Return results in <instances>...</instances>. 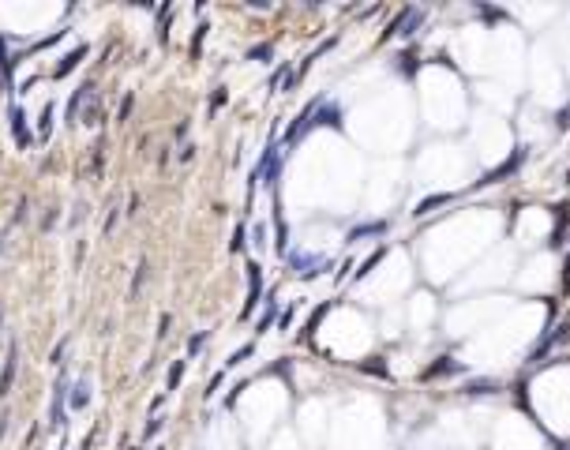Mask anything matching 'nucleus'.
Masks as SVG:
<instances>
[{"instance_id":"nucleus-1","label":"nucleus","mask_w":570,"mask_h":450,"mask_svg":"<svg viewBox=\"0 0 570 450\" xmlns=\"http://www.w3.org/2000/svg\"><path fill=\"white\" fill-rule=\"evenodd\" d=\"M98 105V87L94 83H87V87H79L75 94H72V101H68V124H75V121H83V116L90 113Z\"/></svg>"},{"instance_id":"nucleus-2","label":"nucleus","mask_w":570,"mask_h":450,"mask_svg":"<svg viewBox=\"0 0 570 450\" xmlns=\"http://www.w3.org/2000/svg\"><path fill=\"white\" fill-rule=\"evenodd\" d=\"M64 390H68V375H60L57 390H53V413H49V432L64 428Z\"/></svg>"},{"instance_id":"nucleus-3","label":"nucleus","mask_w":570,"mask_h":450,"mask_svg":"<svg viewBox=\"0 0 570 450\" xmlns=\"http://www.w3.org/2000/svg\"><path fill=\"white\" fill-rule=\"evenodd\" d=\"M16 364H19V346L11 341V346H8V356H4V372H0V394L11 390V379H16Z\"/></svg>"},{"instance_id":"nucleus-4","label":"nucleus","mask_w":570,"mask_h":450,"mask_svg":"<svg viewBox=\"0 0 570 450\" xmlns=\"http://www.w3.org/2000/svg\"><path fill=\"white\" fill-rule=\"evenodd\" d=\"M8 121H11V136L19 139V147H31V131H26V116H23V109H19V105H11Z\"/></svg>"},{"instance_id":"nucleus-5","label":"nucleus","mask_w":570,"mask_h":450,"mask_svg":"<svg viewBox=\"0 0 570 450\" xmlns=\"http://www.w3.org/2000/svg\"><path fill=\"white\" fill-rule=\"evenodd\" d=\"M251 293H248V308H244V315L251 312V308H256V300H259V289H263V274H259V267H256V263H251Z\"/></svg>"},{"instance_id":"nucleus-6","label":"nucleus","mask_w":570,"mask_h":450,"mask_svg":"<svg viewBox=\"0 0 570 450\" xmlns=\"http://www.w3.org/2000/svg\"><path fill=\"white\" fill-rule=\"evenodd\" d=\"M83 57H87V45H79L75 53H68V57H64V60H60V68H57V75H68V72H72V64H79V60H83Z\"/></svg>"},{"instance_id":"nucleus-7","label":"nucleus","mask_w":570,"mask_h":450,"mask_svg":"<svg viewBox=\"0 0 570 450\" xmlns=\"http://www.w3.org/2000/svg\"><path fill=\"white\" fill-rule=\"evenodd\" d=\"M87 402H90V387H87V379L75 387V394H72V409H87Z\"/></svg>"},{"instance_id":"nucleus-8","label":"nucleus","mask_w":570,"mask_h":450,"mask_svg":"<svg viewBox=\"0 0 570 450\" xmlns=\"http://www.w3.org/2000/svg\"><path fill=\"white\" fill-rule=\"evenodd\" d=\"M49 131H53V113H49V105L42 109V116H38V136L49 139Z\"/></svg>"},{"instance_id":"nucleus-9","label":"nucleus","mask_w":570,"mask_h":450,"mask_svg":"<svg viewBox=\"0 0 570 450\" xmlns=\"http://www.w3.org/2000/svg\"><path fill=\"white\" fill-rule=\"evenodd\" d=\"M147 274H150V263H139V274H136V282H131V293H139V289H143Z\"/></svg>"},{"instance_id":"nucleus-10","label":"nucleus","mask_w":570,"mask_h":450,"mask_svg":"<svg viewBox=\"0 0 570 450\" xmlns=\"http://www.w3.org/2000/svg\"><path fill=\"white\" fill-rule=\"evenodd\" d=\"M180 375H184V364L177 361V364H173V372H169V387H165V390H177V383H180Z\"/></svg>"},{"instance_id":"nucleus-11","label":"nucleus","mask_w":570,"mask_h":450,"mask_svg":"<svg viewBox=\"0 0 570 450\" xmlns=\"http://www.w3.org/2000/svg\"><path fill=\"white\" fill-rule=\"evenodd\" d=\"M203 346H207V334H199V338H192V341H188V349H192V353H199Z\"/></svg>"},{"instance_id":"nucleus-12","label":"nucleus","mask_w":570,"mask_h":450,"mask_svg":"<svg viewBox=\"0 0 570 450\" xmlns=\"http://www.w3.org/2000/svg\"><path fill=\"white\" fill-rule=\"evenodd\" d=\"M241 248H244V229H236L233 233V251H241Z\"/></svg>"},{"instance_id":"nucleus-13","label":"nucleus","mask_w":570,"mask_h":450,"mask_svg":"<svg viewBox=\"0 0 570 450\" xmlns=\"http://www.w3.org/2000/svg\"><path fill=\"white\" fill-rule=\"evenodd\" d=\"M4 428H8V417H0V435H4Z\"/></svg>"},{"instance_id":"nucleus-14","label":"nucleus","mask_w":570,"mask_h":450,"mask_svg":"<svg viewBox=\"0 0 570 450\" xmlns=\"http://www.w3.org/2000/svg\"><path fill=\"white\" fill-rule=\"evenodd\" d=\"M0 323H4V312H0Z\"/></svg>"}]
</instances>
